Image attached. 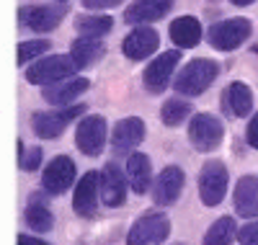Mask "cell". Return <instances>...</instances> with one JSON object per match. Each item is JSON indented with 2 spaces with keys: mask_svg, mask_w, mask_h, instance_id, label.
I'll return each instance as SVG.
<instances>
[{
  "mask_svg": "<svg viewBox=\"0 0 258 245\" xmlns=\"http://www.w3.org/2000/svg\"><path fill=\"white\" fill-rule=\"evenodd\" d=\"M170 39H173V44L181 49L197 47L199 39H202V24L194 16H181L170 24Z\"/></svg>",
  "mask_w": 258,
  "mask_h": 245,
  "instance_id": "20",
  "label": "cell"
},
{
  "mask_svg": "<svg viewBox=\"0 0 258 245\" xmlns=\"http://www.w3.org/2000/svg\"><path fill=\"white\" fill-rule=\"evenodd\" d=\"M18 16H21V24L44 34V31H52L59 26V21L64 18V11L52 8V6H29V8H21Z\"/></svg>",
  "mask_w": 258,
  "mask_h": 245,
  "instance_id": "17",
  "label": "cell"
},
{
  "mask_svg": "<svg viewBox=\"0 0 258 245\" xmlns=\"http://www.w3.org/2000/svg\"><path fill=\"white\" fill-rule=\"evenodd\" d=\"M85 91H88V80L85 78H68V80H59L54 85H47L44 88V101H49L54 106H68L70 101H75Z\"/></svg>",
  "mask_w": 258,
  "mask_h": 245,
  "instance_id": "19",
  "label": "cell"
},
{
  "mask_svg": "<svg viewBox=\"0 0 258 245\" xmlns=\"http://www.w3.org/2000/svg\"><path fill=\"white\" fill-rule=\"evenodd\" d=\"M220 68H217V62H212V59H191L186 68L176 75L173 80V88L178 93L183 96H199L204 93L207 88L214 83V78H217Z\"/></svg>",
  "mask_w": 258,
  "mask_h": 245,
  "instance_id": "1",
  "label": "cell"
},
{
  "mask_svg": "<svg viewBox=\"0 0 258 245\" xmlns=\"http://www.w3.org/2000/svg\"><path fill=\"white\" fill-rule=\"evenodd\" d=\"M170 232V219L163 212H145L126 235V245H158Z\"/></svg>",
  "mask_w": 258,
  "mask_h": 245,
  "instance_id": "3",
  "label": "cell"
},
{
  "mask_svg": "<svg viewBox=\"0 0 258 245\" xmlns=\"http://www.w3.org/2000/svg\"><path fill=\"white\" fill-rule=\"evenodd\" d=\"M158 44H160V36L155 29H150V26H137L135 31H129L124 36V44H121V49L129 59H145L150 57L155 49H158Z\"/></svg>",
  "mask_w": 258,
  "mask_h": 245,
  "instance_id": "13",
  "label": "cell"
},
{
  "mask_svg": "<svg viewBox=\"0 0 258 245\" xmlns=\"http://www.w3.org/2000/svg\"><path fill=\"white\" fill-rule=\"evenodd\" d=\"M73 62L78 65V68H88V65H93L96 59L103 57V41L101 39H93V36H83L73 44V52H70Z\"/></svg>",
  "mask_w": 258,
  "mask_h": 245,
  "instance_id": "23",
  "label": "cell"
},
{
  "mask_svg": "<svg viewBox=\"0 0 258 245\" xmlns=\"http://www.w3.org/2000/svg\"><path fill=\"white\" fill-rule=\"evenodd\" d=\"M150 158L142 152H132L126 160V178L135 194H145L150 189Z\"/></svg>",
  "mask_w": 258,
  "mask_h": 245,
  "instance_id": "22",
  "label": "cell"
},
{
  "mask_svg": "<svg viewBox=\"0 0 258 245\" xmlns=\"http://www.w3.org/2000/svg\"><path fill=\"white\" fill-rule=\"evenodd\" d=\"M101 199L106 207H121L126 199V178L116 163H106L101 170Z\"/></svg>",
  "mask_w": 258,
  "mask_h": 245,
  "instance_id": "14",
  "label": "cell"
},
{
  "mask_svg": "<svg viewBox=\"0 0 258 245\" xmlns=\"http://www.w3.org/2000/svg\"><path fill=\"white\" fill-rule=\"evenodd\" d=\"M78 70V65L73 62V57L68 54H49L44 59L34 62L26 70V80L31 85H54L64 78H73V73Z\"/></svg>",
  "mask_w": 258,
  "mask_h": 245,
  "instance_id": "2",
  "label": "cell"
},
{
  "mask_svg": "<svg viewBox=\"0 0 258 245\" xmlns=\"http://www.w3.org/2000/svg\"><path fill=\"white\" fill-rule=\"evenodd\" d=\"M62 3H64V0H62Z\"/></svg>",
  "mask_w": 258,
  "mask_h": 245,
  "instance_id": "35",
  "label": "cell"
},
{
  "mask_svg": "<svg viewBox=\"0 0 258 245\" xmlns=\"http://www.w3.org/2000/svg\"><path fill=\"white\" fill-rule=\"evenodd\" d=\"M225 137V127L217 116L212 114H194L188 124V140L199 152H212L217 150Z\"/></svg>",
  "mask_w": 258,
  "mask_h": 245,
  "instance_id": "6",
  "label": "cell"
},
{
  "mask_svg": "<svg viewBox=\"0 0 258 245\" xmlns=\"http://www.w3.org/2000/svg\"><path fill=\"white\" fill-rule=\"evenodd\" d=\"M230 3H232V6H250L253 0H230Z\"/></svg>",
  "mask_w": 258,
  "mask_h": 245,
  "instance_id": "34",
  "label": "cell"
},
{
  "mask_svg": "<svg viewBox=\"0 0 258 245\" xmlns=\"http://www.w3.org/2000/svg\"><path fill=\"white\" fill-rule=\"evenodd\" d=\"M18 245H47V242L36 240V237H29V235H18Z\"/></svg>",
  "mask_w": 258,
  "mask_h": 245,
  "instance_id": "33",
  "label": "cell"
},
{
  "mask_svg": "<svg viewBox=\"0 0 258 245\" xmlns=\"http://www.w3.org/2000/svg\"><path fill=\"white\" fill-rule=\"evenodd\" d=\"M49 49V39H34L18 44V65H26L29 59H36L39 54H44Z\"/></svg>",
  "mask_w": 258,
  "mask_h": 245,
  "instance_id": "28",
  "label": "cell"
},
{
  "mask_svg": "<svg viewBox=\"0 0 258 245\" xmlns=\"http://www.w3.org/2000/svg\"><path fill=\"white\" fill-rule=\"evenodd\" d=\"M173 8V0H135L132 6L126 8L124 21L126 24H155V21L165 18Z\"/></svg>",
  "mask_w": 258,
  "mask_h": 245,
  "instance_id": "15",
  "label": "cell"
},
{
  "mask_svg": "<svg viewBox=\"0 0 258 245\" xmlns=\"http://www.w3.org/2000/svg\"><path fill=\"white\" fill-rule=\"evenodd\" d=\"M98 189H101V175L88 170L80 183L75 186V196H73V209L78 217H93L96 214V204H98Z\"/></svg>",
  "mask_w": 258,
  "mask_h": 245,
  "instance_id": "12",
  "label": "cell"
},
{
  "mask_svg": "<svg viewBox=\"0 0 258 245\" xmlns=\"http://www.w3.org/2000/svg\"><path fill=\"white\" fill-rule=\"evenodd\" d=\"M188 116H191V103H188V101L173 98V101H165L163 108H160V119H163L165 127H178V124L186 121Z\"/></svg>",
  "mask_w": 258,
  "mask_h": 245,
  "instance_id": "27",
  "label": "cell"
},
{
  "mask_svg": "<svg viewBox=\"0 0 258 245\" xmlns=\"http://www.w3.org/2000/svg\"><path fill=\"white\" fill-rule=\"evenodd\" d=\"M83 111H85V106H68L62 111H36L31 116V129L39 140H54L62 135L64 127L73 119L83 116Z\"/></svg>",
  "mask_w": 258,
  "mask_h": 245,
  "instance_id": "5",
  "label": "cell"
},
{
  "mask_svg": "<svg viewBox=\"0 0 258 245\" xmlns=\"http://www.w3.org/2000/svg\"><path fill=\"white\" fill-rule=\"evenodd\" d=\"M111 26H114V21H111L109 16H78V18H75L78 34L93 36V39H101L103 34H109Z\"/></svg>",
  "mask_w": 258,
  "mask_h": 245,
  "instance_id": "25",
  "label": "cell"
},
{
  "mask_svg": "<svg viewBox=\"0 0 258 245\" xmlns=\"http://www.w3.org/2000/svg\"><path fill=\"white\" fill-rule=\"evenodd\" d=\"M250 31H253V24L248 18H227V21H220V24H212L207 36L214 49L230 52V49H238L250 36Z\"/></svg>",
  "mask_w": 258,
  "mask_h": 245,
  "instance_id": "4",
  "label": "cell"
},
{
  "mask_svg": "<svg viewBox=\"0 0 258 245\" xmlns=\"http://www.w3.org/2000/svg\"><path fill=\"white\" fill-rule=\"evenodd\" d=\"M238 242L240 245H258V222H250V225H243L238 230Z\"/></svg>",
  "mask_w": 258,
  "mask_h": 245,
  "instance_id": "29",
  "label": "cell"
},
{
  "mask_svg": "<svg viewBox=\"0 0 258 245\" xmlns=\"http://www.w3.org/2000/svg\"><path fill=\"white\" fill-rule=\"evenodd\" d=\"M75 181V160L68 155H57L47 165L44 175H41V186L49 194H64Z\"/></svg>",
  "mask_w": 258,
  "mask_h": 245,
  "instance_id": "10",
  "label": "cell"
},
{
  "mask_svg": "<svg viewBox=\"0 0 258 245\" xmlns=\"http://www.w3.org/2000/svg\"><path fill=\"white\" fill-rule=\"evenodd\" d=\"M124 0H83L85 8H93V11H103V8H116L121 6Z\"/></svg>",
  "mask_w": 258,
  "mask_h": 245,
  "instance_id": "31",
  "label": "cell"
},
{
  "mask_svg": "<svg viewBox=\"0 0 258 245\" xmlns=\"http://www.w3.org/2000/svg\"><path fill=\"white\" fill-rule=\"evenodd\" d=\"M75 145L83 155H101L103 145H106V119L98 116V114H91L85 116L80 124H78V132H75Z\"/></svg>",
  "mask_w": 258,
  "mask_h": 245,
  "instance_id": "8",
  "label": "cell"
},
{
  "mask_svg": "<svg viewBox=\"0 0 258 245\" xmlns=\"http://www.w3.org/2000/svg\"><path fill=\"white\" fill-rule=\"evenodd\" d=\"M183 170L178 165H168L160 170V175L155 178V183H153V199H155V204L160 207H168V204H173L176 199L181 196V189H183Z\"/></svg>",
  "mask_w": 258,
  "mask_h": 245,
  "instance_id": "11",
  "label": "cell"
},
{
  "mask_svg": "<svg viewBox=\"0 0 258 245\" xmlns=\"http://www.w3.org/2000/svg\"><path fill=\"white\" fill-rule=\"evenodd\" d=\"M26 225H29L31 230H36V232H49L52 225H54V217H52V212L47 209V204L41 202L39 194L31 196V202H29V207H26Z\"/></svg>",
  "mask_w": 258,
  "mask_h": 245,
  "instance_id": "24",
  "label": "cell"
},
{
  "mask_svg": "<svg viewBox=\"0 0 258 245\" xmlns=\"http://www.w3.org/2000/svg\"><path fill=\"white\" fill-rule=\"evenodd\" d=\"M245 137H248V145L258 150V114L248 121V132H245Z\"/></svg>",
  "mask_w": 258,
  "mask_h": 245,
  "instance_id": "32",
  "label": "cell"
},
{
  "mask_svg": "<svg viewBox=\"0 0 258 245\" xmlns=\"http://www.w3.org/2000/svg\"><path fill=\"white\" fill-rule=\"evenodd\" d=\"M235 212L243 219L258 217V178L255 175H243L238 186H235Z\"/></svg>",
  "mask_w": 258,
  "mask_h": 245,
  "instance_id": "18",
  "label": "cell"
},
{
  "mask_svg": "<svg viewBox=\"0 0 258 245\" xmlns=\"http://www.w3.org/2000/svg\"><path fill=\"white\" fill-rule=\"evenodd\" d=\"M222 101H225V108L235 116H248L253 108V93L245 83H230L225 88Z\"/></svg>",
  "mask_w": 258,
  "mask_h": 245,
  "instance_id": "21",
  "label": "cell"
},
{
  "mask_svg": "<svg viewBox=\"0 0 258 245\" xmlns=\"http://www.w3.org/2000/svg\"><path fill=\"white\" fill-rule=\"evenodd\" d=\"M142 140H145V121L140 116H126V119L116 121V127L111 132V145L116 152L135 150Z\"/></svg>",
  "mask_w": 258,
  "mask_h": 245,
  "instance_id": "16",
  "label": "cell"
},
{
  "mask_svg": "<svg viewBox=\"0 0 258 245\" xmlns=\"http://www.w3.org/2000/svg\"><path fill=\"white\" fill-rule=\"evenodd\" d=\"M181 59V52H163L158 59H153L145 68V88L150 93H163L170 85V78H173V70Z\"/></svg>",
  "mask_w": 258,
  "mask_h": 245,
  "instance_id": "9",
  "label": "cell"
},
{
  "mask_svg": "<svg viewBox=\"0 0 258 245\" xmlns=\"http://www.w3.org/2000/svg\"><path fill=\"white\" fill-rule=\"evenodd\" d=\"M232 235H235V222H232V217H220V219L207 230L202 245H230V242H232Z\"/></svg>",
  "mask_w": 258,
  "mask_h": 245,
  "instance_id": "26",
  "label": "cell"
},
{
  "mask_svg": "<svg viewBox=\"0 0 258 245\" xmlns=\"http://www.w3.org/2000/svg\"><path fill=\"white\" fill-rule=\"evenodd\" d=\"M227 194V168L220 160H209L202 165L199 173V196L207 207L222 204V199Z\"/></svg>",
  "mask_w": 258,
  "mask_h": 245,
  "instance_id": "7",
  "label": "cell"
},
{
  "mask_svg": "<svg viewBox=\"0 0 258 245\" xmlns=\"http://www.w3.org/2000/svg\"><path fill=\"white\" fill-rule=\"evenodd\" d=\"M39 163H41V147H31V150L24 155V158H21L18 165L24 168V170H36Z\"/></svg>",
  "mask_w": 258,
  "mask_h": 245,
  "instance_id": "30",
  "label": "cell"
}]
</instances>
